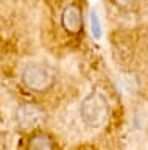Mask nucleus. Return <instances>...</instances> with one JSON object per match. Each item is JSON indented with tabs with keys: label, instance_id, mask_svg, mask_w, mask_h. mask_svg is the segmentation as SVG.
Here are the masks:
<instances>
[{
	"label": "nucleus",
	"instance_id": "f257e3e1",
	"mask_svg": "<svg viewBox=\"0 0 148 150\" xmlns=\"http://www.w3.org/2000/svg\"><path fill=\"white\" fill-rule=\"evenodd\" d=\"M80 114L86 125L97 128L103 125V122L108 117V102L100 92H90L81 102Z\"/></svg>",
	"mask_w": 148,
	"mask_h": 150
},
{
	"label": "nucleus",
	"instance_id": "f03ea898",
	"mask_svg": "<svg viewBox=\"0 0 148 150\" xmlns=\"http://www.w3.org/2000/svg\"><path fill=\"white\" fill-rule=\"evenodd\" d=\"M22 81L31 91H45L53 83V70L45 64L31 63L22 72Z\"/></svg>",
	"mask_w": 148,
	"mask_h": 150
},
{
	"label": "nucleus",
	"instance_id": "7ed1b4c3",
	"mask_svg": "<svg viewBox=\"0 0 148 150\" xmlns=\"http://www.w3.org/2000/svg\"><path fill=\"white\" fill-rule=\"evenodd\" d=\"M16 119L22 128L30 130V128L38 127L45 119V112L42 111V108H39L34 103H24V105L17 108Z\"/></svg>",
	"mask_w": 148,
	"mask_h": 150
},
{
	"label": "nucleus",
	"instance_id": "20e7f679",
	"mask_svg": "<svg viewBox=\"0 0 148 150\" xmlns=\"http://www.w3.org/2000/svg\"><path fill=\"white\" fill-rule=\"evenodd\" d=\"M81 23H83V17L78 6L70 5L62 11V27L69 33H78L81 30Z\"/></svg>",
	"mask_w": 148,
	"mask_h": 150
},
{
	"label": "nucleus",
	"instance_id": "39448f33",
	"mask_svg": "<svg viewBox=\"0 0 148 150\" xmlns=\"http://www.w3.org/2000/svg\"><path fill=\"white\" fill-rule=\"evenodd\" d=\"M52 141L45 134H36L28 142V150H52Z\"/></svg>",
	"mask_w": 148,
	"mask_h": 150
},
{
	"label": "nucleus",
	"instance_id": "423d86ee",
	"mask_svg": "<svg viewBox=\"0 0 148 150\" xmlns=\"http://www.w3.org/2000/svg\"><path fill=\"white\" fill-rule=\"evenodd\" d=\"M90 23H92V33H94V38L95 39H100L101 38V25H100V19L97 16L95 11L90 13Z\"/></svg>",
	"mask_w": 148,
	"mask_h": 150
},
{
	"label": "nucleus",
	"instance_id": "0eeeda50",
	"mask_svg": "<svg viewBox=\"0 0 148 150\" xmlns=\"http://www.w3.org/2000/svg\"><path fill=\"white\" fill-rule=\"evenodd\" d=\"M117 5H120V6H128V5H131L134 0H114Z\"/></svg>",
	"mask_w": 148,
	"mask_h": 150
}]
</instances>
